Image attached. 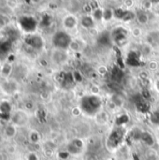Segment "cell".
<instances>
[{
	"label": "cell",
	"instance_id": "ffe728a7",
	"mask_svg": "<svg viewBox=\"0 0 159 160\" xmlns=\"http://www.w3.org/2000/svg\"><path fill=\"white\" fill-rule=\"evenodd\" d=\"M148 20H149V18H148V15L146 13L142 12V13H139L138 14V21H139L140 23L145 24L148 22Z\"/></svg>",
	"mask_w": 159,
	"mask_h": 160
},
{
	"label": "cell",
	"instance_id": "603a6c76",
	"mask_svg": "<svg viewBox=\"0 0 159 160\" xmlns=\"http://www.w3.org/2000/svg\"><path fill=\"white\" fill-rule=\"evenodd\" d=\"M94 17H95L97 20L100 21L101 19H103V11H102L101 9H99V8H97V9L94 11Z\"/></svg>",
	"mask_w": 159,
	"mask_h": 160
},
{
	"label": "cell",
	"instance_id": "2e32d148",
	"mask_svg": "<svg viewBox=\"0 0 159 160\" xmlns=\"http://www.w3.org/2000/svg\"><path fill=\"white\" fill-rule=\"evenodd\" d=\"M126 13H127V10H124L122 8H117V9L113 10V17L116 19H119V20H123Z\"/></svg>",
	"mask_w": 159,
	"mask_h": 160
},
{
	"label": "cell",
	"instance_id": "ac0fdd59",
	"mask_svg": "<svg viewBox=\"0 0 159 160\" xmlns=\"http://www.w3.org/2000/svg\"><path fill=\"white\" fill-rule=\"evenodd\" d=\"M150 120H151V122H152L154 125H159V110L155 111V112L151 114Z\"/></svg>",
	"mask_w": 159,
	"mask_h": 160
},
{
	"label": "cell",
	"instance_id": "9a60e30c",
	"mask_svg": "<svg viewBox=\"0 0 159 160\" xmlns=\"http://www.w3.org/2000/svg\"><path fill=\"white\" fill-rule=\"evenodd\" d=\"M4 134L8 137V138H12L15 136L16 134V128L13 124H9L7 126H6V128H4Z\"/></svg>",
	"mask_w": 159,
	"mask_h": 160
},
{
	"label": "cell",
	"instance_id": "7c38bea8",
	"mask_svg": "<svg viewBox=\"0 0 159 160\" xmlns=\"http://www.w3.org/2000/svg\"><path fill=\"white\" fill-rule=\"evenodd\" d=\"M139 140H142L145 144L150 145V146L154 144V139H153L152 135L150 133H148V132H145V131H142L141 132Z\"/></svg>",
	"mask_w": 159,
	"mask_h": 160
},
{
	"label": "cell",
	"instance_id": "277c9868",
	"mask_svg": "<svg viewBox=\"0 0 159 160\" xmlns=\"http://www.w3.org/2000/svg\"><path fill=\"white\" fill-rule=\"evenodd\" d=\"M25 42L27 45H29L31 48L35 50H39L43 47V39L40 36L36 35V34H31L27 35L25 38Z\"/></svg>",
	"mask_w": 159,
	"mask_h": 160
},
{
	"label": "cell",
	"instance_id": "8fae6325",
	"mask_svg": "<svg viewBox=\"0 0 159 160\" xmlns=\"http://www.w3.org/2000/svg\"><path fill=\"white\" fill-rule=\"evenodd\" d=\"M12 72V67H11V64L10 63H5L2 65L1 67V69H0V74L7 80L10 73Z\"/></svg>",
	"mask_w": 159,
	"mask_h": 160
},
{
	"label": "cell",
	"instance_id": "e0dca14e",
	"mask_svg": "<svg viewBox=\"0 0 159 160\" xmlns=\"http://www.w3.org/2000/svg\"><path fill=\"white\" fill-rule=\"evenodd\" d=\"M39 134L37 133V131H31V133L29 134V140L31 142L33 143H37L39 142Z\"/></svg>",
	"mask_w": 159,
	"mask_h": 160
},
{
	"label": "cell",
	"instance_id": "8992f818",
	"mask_svg": "<svg viewBox=\"0 0 159 160\" xmlns=\"http://www.w3.org/2000/svg\"><path fill=\"white\" fill-rule=\"evenodd\" d=\"M123 139V133L120 130H114L109 137V145L115 148L120 144Z\"/></svg>",
	"mask_w": 159,
	"mask_h": 160
},
{
	"label": "cell",
	"instance_id": "5b68a950",
	"mask_svg": "<svg viewBox=\"0 0 159 160\" xmlns=\"http://www.w3.org/2000/svg\"><path fill=\"white\" fill-rule=\"evenodd\" d=\"M28 117L27 114L23 112V111H18V112H13L10 117V121L11 123L16 127V126H23L26 121H27Z\"/></svg>",
	"mask_w": 159,
	"mask_h": 160
},
{
	"label": "cell",
	"instance_id": "52a82bcc",
	"mask_svg": "<svg viewBox=\"0 0 159 160\" xmlns=\"http://www.w3.org/2000/svg\"><path fill=\"white\" fill-rule=\"evenodd\" d=\"M12 106L7 100H2L0 102V116H7L10 120L12 114Z\"/></svg>",
	"mask_w": 159,
	"mask_h": 160
},
{
	"label": "cell",
	"instance_id": "44dd1931",
	"mask_svg": "<svg viewBox=\"0 0 159 160\" xmlns=\"http://www.w3.org/2000/svg\"><path fill=\"white\" fill-rule=\"evenodd\" d=\"M7 22H8V21H7V18L5 15L0 14V30L4 29V28L7 26Z\"/></svg>",
	"mask_w": 159,
	"mask_h": 160
},
{
	"label": "cell",
	"instance_id": "5bb4252c",
	"mask_svg": "<svg viewBox=\"0 0 159 160\" xmlns=\"http://www.w3.org/2000/svg\"><path fill=\"white\" fill-rule=\"evenodd\" d=\"M76 24H77V20H76L75 17H73V16H71V15L66 17L65 20H64V25H65L67 28H69V29L74 28V27L76 26Z\"/></svg>",
	"mask_w": 159,
	"mask_h": 160
},
{
	"label": "cell",
	"instance_id": "4fadbf2b",
	"mask_svg": "<svg viewBox=\"0 0 159 160\" xmlns=\"http://www.w3.org/2000/svg\"><path fill=\"white\" fill-rule=\"evenodd\" d=\"M81 23H82V25L83 27H85V28H92V27H94V25H95L94 19H93L91 16H88V15L83 16V17L82 18Z\"/></svg>",
	"mask_w": 159,
	"mask_h": 160
},
{
	"label": "cell",
	"instance_id": "ba28073f",
	"mask_svg": "<svg viewBox=\"0 0 159 160\" xmlns=\"http://www.w3.org/2000/svg\"><path fill=\"white\" fill-rule=\"evenodd\" d=\"M127 32L125 29L121 28V27L116 28V29L112 32V38H113V40H114L116 43H121V42L125 41L126 38H127Z\"/></svg>",
	"mask_w": 159,
	"mask_h": 160
},
{
	"label": "cell",
	"instance_id": "3957f363",
	"mask_svg": "<svg viewBox=\"0 0 159 160\" xmlns=\"http://www.w3.org/2000/svg\"><path fill=\"white\" fill-rule=\"evenodd\" d=\"M72 43L71 37L65 31H57L52 37V44L58 50H67Z\"/></svg>",
	"mask_w": 159,
	"mask_h": 160
},
{
	"label": "cell",
	"instance_id": "7a4b0ae2",
	"mask_svg": "<svg viewBox=\"0 0 159 160\" xmlns=\"http://www.w3.org/2000/svg\"><path fill=\"white\" fill-rule=\"evenodd\" d=\"M18 26L19 28L26 33L27 35L34 34L37 27V20L29 15H23L19 17L18 19Z\"/></svg>",
	"mask_w": 159,
	"mask_h": 160
},
{
	"label": "cell",
	"instance_id": "484cf974",
	"mask_svg": "<svg viewBox=\"0 0 159 160\" xmlns=\"http://www.w3.org/2000/svg\"><path fill=\"white\" fill-rule=\"evenodd\" d=\"M157 89L159 91V80L157 82Z\"/></svg>",
	"mask_w": 159,
	"mask_h": 160
},
{
	"label": "cell",
	"instance_id": "6da1fadb",
	"mask_svg": "<svg viewBox=\"0 0 159 160\" xmlns=\"http://www.w3.org/2000/svg\"><path fill=\"white\" fill-rule=\"evenodd\" d=\"M101 98L97 95L84 96L81 100V109L88 115L97 114L101 108Z\"/></svg>",
	"mask_w": 159,
	"mask_h": 160
},
{
	"label": "cell",
	"instance_id": "d6986e66",
	"mask_svg": "<svg viewBox=\"0 0 159 160\" xmlns=\"http://www.w3.org/2000/svg\"><path fill=\"white\" fill-rule=\"evenodd\" d=\"M113 17V10L111 8H107L103 11V19L105 21H110Z\"/></svg>",
	"mask_w": 159,
	"mask_h": 160
},
{
	"label": "cell",
	"instance_id": "cb8c5ba5",
	"mask_svg": "<svg viewBox=\"0 0 159 160\" xmlns=\"http://www.w3.org/2000/svg\"><path fill=\"white\" fill-rule=\"evenodd\" d=\"M26 160H39V158H38V157H37V155L36 153L31 152L26 156Z\"/></svg>",
	"mask_w": 159,
	"mask_h": 160
},
{
	"label": "cell",
	"instance_id": "9c48e42d",
	"mask_svg": "<svg viewBox=\"0 0 159 160\" xmlns=\"http://www.w3.org/2000/svg\"><path fill=\"white\" fill-rule=\"evenodd\" d=\"M141 62H140V58L137 55V53L135 52H130L129 54L127 55V65L129 66H140Z\"/></svg>",
	"mask_w": 159,
	"mask_h": 160
},
{
	"label": "cell",
	"instance_id": "30bf717a",
	"mask_svg": "<svg viewBox=\"0 0 159 160\" xmlns=\"http://www.w3.org/2000/svg\"><path fill=\"white\" fill-rule=\"evenodd\" d=\"M148 42L154 46V47H157L159 45V32L158 31H153L151 32L149 35H148Z\"/></svg>",
	"mask_w": 159,
	"mask_h": 160
},
{
	"label": "cell",
	"instance_id": "7402d4cb",
	"mask_svg": "<svg viewBox=\"0 0 159 160\" xmlns=\"http://www.w3.org/2000/svg\"><path fill=\"white\" fill-rule=\"evenodd\" d=\"M135 17H136V14H135V13H133L132 11H127L125 17L123 18V21H125V22L131 21V20H133Z\"/></svg>",
	"mask_w": 159,
	"mask_h": 160
},
{
	"label": "cell",
	"instance_id": "d4e9b609",
	"mask_svg": "<svg viewBox=\"0 0 159 160\" xmlns=\"http://www.w3.org/2000/svg\"><path fill=\"white\" fill-rule=\"evenodd\" d=\"M68 155H69L68 152H62V153H60V157H62V158H64V159H66L68 157Z\"/></svg>",
	"mask_w": 159,
	"mask_h": 160
}]
</instances>
